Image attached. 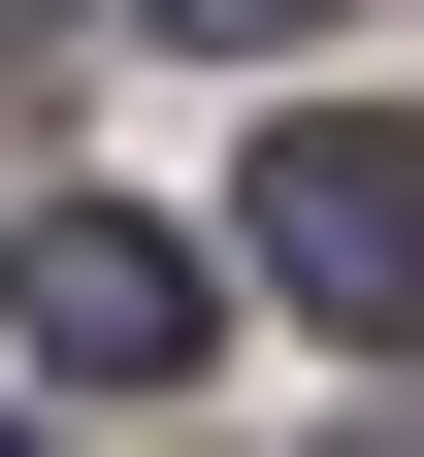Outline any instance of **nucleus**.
Masks as SVG:
<instances>
[{"label":"nucleus","mask_w":424,"mask_h":457,"mask_svg":"<svg viewBox=\"0 0 424 457\" xmlns=\"http://www.w3.org/2000/svg\"><path fill=\"white\" fill-rule=\"evenodd\" d=\"M262 295L424 327V131H262Z\"/></svg>","instance_id":"f03ea898"},{"label":"nucleus","mask_w":424,"mask_h":457,"mask_svg":"<svg viewBox=\"0 0 424 457\" xmlns=\"http://www.w3.org/2000/svg\"><path fill=\"white\" fill-rule=\"evenodd\" d=\"M0 98H66V0H0Z\"/></svg>","instance_id":"20e7f679"},{"label":"nucleus","mask_w":424,"mask_h":457,"mask_svg":"<svg viewBox=\"0 0 424 457\" xmlns=\"http://www.w3.org/2000/svg\"><path fill=\"white\" fill-rule=\"evenodd\" d=\"M0 457H33V425H0Z\"/></svg>","instance_id":"39448f33"},{"label":"nucleus","mask_w":424,"mask_h":457,"mask_svg":"<svg viewBox=\"0 0 424 457\" xmlns=\"http://www.w3.org/2000/svg\"><path fill=\"white\" fill-rule=\"evenodd\" d=\"M0 360H66V392H196V262H163L131 196H33V228H0Z\"/></svg>","instance_id":"f257e3e1"},{"label":"nucleus","mask_w":424,"mask_h":457,"mask_svg":"<svg viewBox=\"0 0 424 457\" xmlns=\"http://www.w3.org/2000/svg\"><path fill=\"white\" fill-rule=\"evenodd\" d=\"M131 33H229V66H262V33H327V0H131Z\"/></svg>","instance_id":"7ed1b4c3"}]
</instances>
